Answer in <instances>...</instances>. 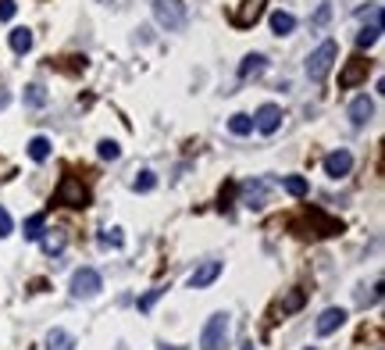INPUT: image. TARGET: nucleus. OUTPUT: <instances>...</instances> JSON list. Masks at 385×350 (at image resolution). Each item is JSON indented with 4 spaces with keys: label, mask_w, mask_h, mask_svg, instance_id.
Listing matches in <instances>:
<instances>
[{
    "label": "nucleus",
    "mask_w": 385,
    "mask_h": 350,
    "mask_svg": "<svg viewBox=\"0 0 385 350\" xmlns=\"http://www.w3.org/2000/svg\"><path fill=\"white\" fill-rule=\"evenodd\" d=\"M228 336H232V315L228 311H214L200 333V347L204 350H225L228 347Z\"/></svg>",
    "instance_id": "obj_1"
},
{
    "label": "nucleus",
    "mask_w": 385,
    "mask_h": 350,
    "mask_svg": "<svg viewBox=\"0 0 385 350\" xmlns=\"http://www.w3.org/2000/svg\"><path fill=\"white\" fill-rule=\"evenodd\" d=\"M335 57H339V47H335V39H325L310 57H307V79L310 82H321V79H328L332 65H335Z\"/></svg>",
    "instance_id": "obj_2"
},
{
    "label": "nucleus",
    "mask_w": 385,
    "mask_h": 350,
    "mask_svg": "<svg viewBox=\"0 0 385 350\" xmlns=\"http://www.w3.org/2000/svg\"><path fill=\"white\" fill-rule=\"evenodd\" d=\"M54 200L64 204V208H90V190L82 186V179L75 175H64L54 190Z\"/></svg>",
    "instance_id": "obj_3"
},
{
    "label": "nucleus",
    "mask_w": 385,
    "mask_h": 350,
    "mask_svg": "<svg viewBox=\"0 0 385 350\" xmlns=\"http://www.w3.org/2000/svg\"><path fill=\"white\" fill-rule=\"evenodd\" d=\"M154 18H157L161 29L175 32L186 26V4L182 0H154Z\"/></svg>",
    "instance_id": "obj_4"
},
{
    "label": "nucleus",
    "mask_w": 385,
    "mask_h": 350,
    "mask_svg": "<svg viewBox=\"0 0 385 350\" xmlns=\"http://www.w3.org/2000/svg\"><path fill=\"white\" fill-rule=\"evenodd\" d=\"M100 290H103V279H100L97 269H79V272L72 275V297H75V300H90V297H97Z\"/></svg>",
    "instance_id": "obj_5"
},
{
    "label": "nucleus",
    "mask_w": 385,
    "mask_h": 350,
    "mask_svg": "<svg viewBox=\"0 0 385 350\" xmlns=\"http://www.w3.org/2000/svg\"><path fill=\"white\" fill-rule=\"evenodd\" d=\"M368 72H371V61H364V57L357 54V57H350L346 65H342V72H339V86H342V90L360 86V82L368 79Z\"/></svg>",
    "instance_id": "obj_6"
},
{
    "label": "nucleus",
    "mask_w": 385,
    "mask_h": 350,
    "mask_svg": "<svg viewBox=\"0 0 385 350\" xmlns=\"http://www.w3.org/2000/svg\"><path fill=\"white\" fill-rule=\"evenodd\" d=\"M264 8H268V0H243V4L235 8V14H232V26H239V29L257 26V22H261V14H264Z\"/></svg>",
    "instance_id": "obj_7"
},
{
    "label": "nucleus",
    "mask_w": 385,
    "mask_h": 350,
    "mask_svg": "<svg viewBox=\"0 0 385 350\" xmlns=\"http://www.w3.org/2000/svg\"><path fill=\"white\" fill-rule=\"evenodd\" d=\"M278 126H282V108L278 104H261L257 108V115H253V129L257 133L271 136V133H278Z\"/></svg>",
    "instance_id": "obj_8"
},
{
    "label": "nucleus",
    "mask_w": 385,
    "mask_h": 350,
    "mask_svg": "<svg viewBox=\"0 0 385 350\" xmlns=\"http://www.w3.org/2000/svg\"><path fill=\"white\" fill-rule=\"evenodd\" d=\"M243 204L250 211H261L264 204H268V182L264 179H250V182H243Z\"/></svg>",
    "instance_id": "obj_9"
},
{
    "label": "nucleus",
    "mask_w": 385,
    "mask_h": 350,
    "mask_svg": "<svg viewBox=\"0 0 385 350\" xmlns=\"http://www.w3.org/2000/svg\"><path fill=\"white\" fill-rule=\"evenodd\" d=\"M350 168H353V154L350 150H332L325 157V175H332V179L350 175Z\"/></svg>",
    "instance_id": "obj_10"
},
{
    "label": "nucleus",
    "mask_w": 385,
    "mask_h": 350,
    "mask_svg": "<svg viewBox=\"0 0 385 350\" xmlns=\"http://www.w3.org/2000/svg\"><path fill=\"white\" fill-rule=\"evenodd\" d=\"M371 118H375V100L371 97H353L350 100V121H353V126L364 129Z\"/></svg>",
    "instance_id": "obj_11"
},
{
    "label": "nucleus",
    "mask_w": 385,
    "mask_h": 350,
    "mask_svg": "<svg viewBox=\"0 0 385 350\" xmlns=\"http://www.w3.org/2000/svg\"><path fill=\"white\" fill-rule=\"evenodd\" d=\"M218 275H221V261H204L200 269L189 275V286H192V290H207Z\"/></svg>",
    "instance_id": "obj_12"
},
{
    "label": "nucleus",
    "mask_w": 385,
    "mask_h": 350,
    "mask_svg": "<svg viewBox=\"0 0 385 350\" xmlns=\"http://www.w3.org/2000/svg\"><path fill=\"white\" fill-rule=\"evenodd\" d=\"M342 322H346V311H342V307H325L314 329H317V336H328V333H335Z\"/></svg>",
    "instance_id": "obj_13"
},
{
    "label": "nucleus",
    "mask_w": 385,
    "mask_h": 350,
    "mask_svg": "<svg viewBox=\"0 0 385 350\" xmlns=\"http://www.w3.org/2000/svg\"><path fill=\"white\" fill-rule=\"evenodd\" d=\"M264 72H268V57H264V54H246V57H243V65H239V79H246V82H250V79H261Z\"/></svg>",
    "instance_id": "obj_14"
},
{
    "label": "nucleus",
    "mask_w": 385,
    "mask_h": 350,
    "mask_svg": "<svg viewBox=\"0 0 385 350\" xmlns=\"http://www.w3.org/2000/svg\"><path fill=\"white\" fill-rule=\"evenodd\" d=\"M64 233L61 229H43V236H39V246H43V254H61L64 251Z\"/></svg>",
    "instance_id": "obj_15"
},
{
    "label": "nucleus",
    "mask_w": 385,
    "mask_h": 350,
    "mask_svg": "<svg viewBox=\"0 0 385 350\" xmlns=\"http://www.w3.org/2000/svg\"><path fill=\"white\" fill-rule=\"evenodd\" d=\"M293 29H296V18H293L289 11H275V14H271V32H275V36H289Z\"/></svg>",
    "instance_id": "obj_16"
},
{
    "label": "nucleus",
    "mask_w": 385,
    "mask_h": 350,
    "mask_svg": "<svg viewBox=\"0 0 385 350\" xmlns=\"http://www.w3.org/2000/svg\"><path fill=\"white\" fill-rule=\"evenodd\" d=\"M47 350H75L72 333H64V329H54V333L47 336Z\"/></svg>",
    "instance_id": "obj_17"
},
{
    "label": "nucleus",
    "mask_w": 385,
    "mask_h": 350,
    "mask_svg": "<svg viewBox=\"0 0 385 350\" xmlns=\"http://www.w3.org/2000/svg\"><path fill=\"white\" fill-rule=\"evenodd\" d=\"M11 50L14 54H29L32 50V32L29 29H14L11 32Z\"/></svg>",
    "instance_id": "obj_18"
},
{
    "label": "nucleus",
    "mask_w": 385,
    "mask_h": 350,
    "mask_svg": "<svg viewBox=\"0 0 385 350\" xmlns=\"http://www.w3.org/2000/svg\"><path fill=\"white\" fill-rule=\"evenodd\" d=\"M228 133L232 136H250L253 133V118L250 115H232L228 118Z\"/></svg>",
    "instance_id": "obj_19"
},
{
    "label": "nucleus",
    "mask_w": 385,
    "mask_h": 350,
    "mask_svg": "<svg viewBox=\"0 0 385 350\" xmlns=\"http://www.w3.org/2000/svg\"><path fill=\"white\" fill-rule=\"evenodd\" d=\"M29 157L32 161H47L50 157V139L47 136H32L29 139Z\"/></svg>",
    "instance_id": "obj_20"
},
{
    "label": "nucleus",
    "mask_w": 385,
    "mask_h": 350,
    "mask_svg": "<svg viewBox=\"0 0 385 350\" xmlns=\"http://www.w3.org/2000/svg\"><path fill=\"white\" fill-rule=\"evenodd\" d=\"M282 190H286L289 197H307L310 186H307V179H304V175H286V179H282Z\"/></svg>",
    "instance_id": "obj_21"
},
{
    "label": "nucleus",
    "mask_w": 385,
    "mask_h": 350,
    "mask_svg": "<svg viewBox=\"0 0 385 350\" xmlns=\"http://www.w3.org/2000/svg\"><path fill=\"white\" fill-rule=\"evenodd\" d=\"M26 104L29 108H43V104H47V90H43L39 82H29V86H26Z\"/></svg>",
    "instance_id": "obj_22"
},
{
    "label": "nucleus",
    "mask_w": 385,
    "mask_h": 350,
    "mask_svg": "<svg viewBox=\"0 0 385 350\" xmlns=\"http://www.w3.org/2000/svg\"><path fill=\"white\" fill-rule=\"evenodd\" d=\"M154 186H157V175L150 172V168H143V172H139V175L132 179V190H136V193H150Z\"/></svg>",
    "instance_id": "obj_23"
},
{
    "label": "nucleus",
    "mask_w": 385,
    "mask_h": 350,
    "mask_svg": "<svg viewBox=\"0 0 385 350\" xmlns=\"http://www.w3.org/2000/svg\"><path fill=\"white\" fill-rule=\"evenodd\" d=\"M97 154H100L103 161H118V157H121V147H118L115 139H100V143H97Z\"/></svg>",
    "instance_id": "obj_24"
},
{
    "label": "nucleus",
    "mask_w": 385,
    "mask_h": 350,
    "mask_svg": "<svg viewBox=\"0 0 385 350\" xmlns=\"http://www.w3.org/2000/svg\"><path fill=\"white\" fill-rule=\"evenodd\" d=\"M378 300H382V282H375L371 290H360V293H357V304H360V307H371V304H378Z\"/></svg>",
    "instance_id": "obj_25"
},
{
    "label": "nucleus",
    "mask_w": 385,
    "mask_h": 350,
    "mask_svg": "<svg viewBox=\"0 0 385 350\" xmlns=\"http://www.w3.org/2000/svg\"><path fill=\"white\" fill-rule=\"evenodd\" d=\"M43 225H47V218H43V215L26 218V240H39L43 236Z\"/></svg>",
    "instance_id": "obj_26"
},
{
    "label": "nucleus",
    "mask_w": 385,
    "mask_h": 350,
    "mask_svg": "<svg viewBox=\"0 0 385 350\" xmlns=\"http://www.w3.org/2000/svg\"><path fill=\"white\" fill-rule=\"evenodd\" d=\"M304 300H307V297H304V290H293V293L282 300V315H293V311H299V307H304Z\"/></svg>",
    "instance_id": "obj_27"
},
{
    "label": "nucleus",
    "mask_w": 385,
    "mask_h": 350,
    "mask_svg": "<svg viewBox=\"0 0 385 350\" xmlns=\"http://www.w3.org/2000/svg\"><path fill=\"white\" fill-rule=\"evenodd\" d=\"M100 243H103V246H121L125 236H121V229H103V233H100Z\"/></svg>",
    "instance_id": "obj_28"
},
{
    "label": "nucleus",
    "mask_w": 385,
    "mask_h": 350,
    "mask_svg": "<svg viewBox=\"0 0 385 350\" xmlns=\"http://www.w3.org/2000/svg\"><path fill=\"white\" fill-rule=\"evenodd\" d=\"M161 293H164L161 286H157V290H150V293H143V297H139V311H150V307L161 300Z\"/></svg>",
    "instance_id": "obj_29"
},
{
    "label": "nucleus",
    "mask_w": 385,
    "mask_h": 350,
    "mask_svg": "<svg viewBox=\"0 0 385 350\" xmlns=\"http://www.w3.org/2000/svg\"><path fill=\"white\" fill-rule=\"evenodd\" d=\"M14 11H18V4H14V0H0V22H11V18H14Z\"/></svg>",
    "instance_id": "obj_30"
},
{
    "label": "nucleus",
    "mask_w": 385,
    "mask_h": 350,
    "mask_svg": "<svg viewBox=\"0 0 385 350\" xmlns=\"http://www.w3.org/2000/svg\"><path fill=\"white\" fill-rule=\"evenodd\" d=\"M11 229H14V222H11V215H8L4 208H0V240H4V236H11Z\"/></svg>",
    "instance_id": "obj_31"
},
{
    "label": "nucleus",
    "mask_w": 385,
    "mask_h": 350,
    "mask_svg": "<svg viewBox=\"0 0 385 350\" xmlns=\"http://www.w3.org/2000/svg\"><path fill=\"white\" fill-rule=\"evenodd\" d=\"M328 14H332V8H328V4H321V8H317V14H314V22H310V26H325V22H328Z\"/></svg>",
    "instance_id": "obj_32"
},
{
    "label": "nucleus",
    "mask_w": 385,
    "mask_h": 350,
    "mask_svg": "<svg viewBox=\"0 0 385 350\" xmlns=\"http://www.w3.org/2000/svg\"><path fill=\"white\" fill-rule=\"evenodd\" d=\"M239 350H253V343H243V347H239Z\"/></svg>",
    "instance_id": "obj_33"
},
{
    "label": "nucleus",
    "mask_w": 385,
    "mask_h": 350,
    "mask_svg": "<svg viewBox=\"0 0 385 350\" xmlns=\"http://www.w3.org/2000/svg\"><path fill=\"white\" fill-rule=\"evenodd\" d=\"M307 350H317V347H307Z\"/></svg>",
    "instance_id": "obj_34"
}]
</instances>
